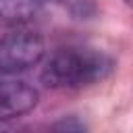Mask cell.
<instances>
[{"label": "cell", "mask_w": 133, "mask_h": 133, "mask_svg": "<svg viewBox=\"0 0 133 133\" xmlns=\"http://www.w3.org/2000/svg\"><path fill=\"white\" fill-rule=\"evenodd\" d=\"M123 2H125L127 6H133V0H123Z\"/></svg>", "instance_id": "6"}, {"label": "cell", "mask_w": 133, "mask_h": 133, "mask_svg": "<svg viewBox=\"0 0 133 133\" xmlns=\"http://www.w3.org/2000/svg\"><path fill=\"white\" fill-rule=\"evenodd\" d=\"M42 2H62V0H42Z\"/></svg>", "instance_id": "7"}, {"label": "cell", "mask_w": 133, "mask_h": 133, "mask_svg": "<svg viewBox=\"0 0 133 133\" xmlns=\"http://www.w3.org/2000/svg\"><path fill=\"white\" fill-rule=\"evenodd\" d=\"M42 10V0H0V21L23 25L35 19Z\"/></svg>", "instance_id": "4"}, {"label": "cell", "mask_w": 133, "mask_h": 133, "mask_svg": "<svg viewBox=\"0 0 133 133\" xmlns=\"http://www.w3.org/2000/svg\"><path fill=\"white\" fill-rule=\"evenodd\" d=\"M108 71H110V60L104 58L102 54L58 50L46 60L39 79L50 89H64V87L89 85L106 77Z\"/></svg>", "instance_id": "1"}, {"label": "cell", "mask_w": 133, "mask_h": 133, "mask_svg": "<svg viewBox=\"0 0 133 133\" xmlns=\"http://www.w3.org/2000/svg\"><path fill=\"white\" fill-rule=\"evenodd\" d=\"M52 129H56V131H85L87 127L81 121H77L75 116H69V118H62V121L54 123Z\"/></svg>", "instance_id": "5"}, {"label": "cell", "mask_w": 133, "mask_h": 133, "mask_svg": "<svg viewBox=\"0 0 133 133\" xmlns=\"http://www.w3.org/2000/svg\"><path fill=\"white\" fill-rule=\"evenodd\" d=\"M46 56V42L39 33L17 29L0 37V73H19L35 66Z\"/></svg>", "instance_id": "2"}, {"label": "cell", "mask_w": 133, "mask_h": 133, "mask_svg": "<svg viewBox=\"0 0 133 133\" xmlns=\"http://www.w3.org/2000/svg\"><path fill=\"white\" fill-rule=\"evenodd\" d=\"M39 94L25 81H0V121L27 114L37 106Z\"/></svg>", "instance_id": "3"}]
</instances>
